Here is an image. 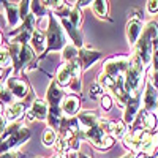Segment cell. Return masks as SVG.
I'll return each mask as SVG.
<instances>
[{
    "label": "cell",
    "instance_id": "cell-34",
    "mask_svg": "<svg viewBox=\"0 0 158 158\" xmlns=\"http://www.w3.org/2000/svg\"><path fill=\"white\" fill-rule=\"evenodd\" d=\"M139 155L141 153H135V152H128V153H125L123 156H120V158H139Z\"/></svg>",
    "mask_w": 158,
    "mask_h": 158
},
{
    "label": "cell",
    "instance_id": "cell-11",
    "mask_svg": "<svg viewBox=\"0 0 158 158\" xmlns=\"http://www.w3.org/2000/svg\"><path fill=\"white\" fill-rule=\"evenodd\" d=\"M156 103H158V90L152 85L150 81L144 82V95H142V104L144 111L147 112H155L156 111Z\"/></svg>",
    "mask_w": 158,
    "mask_h": 158
},
{
    "label": "cell",
    "instance_id": "cell-13",
    "mask_svg": "<svg viewBox=\"0 0 158 158\" xmlns=\"http://www.w3.org/2000/svg\"><path fill=\"white\" fill-rule=\"evenodd\" d=\"M101 52L100 51H95V49H92V48H82V49H79V54H77V60L79 63H81V67H82V71L89 70L92 65H95L100 59H101Z\"/></svg>",
    "mask_w": 158,
    "mask_h": 158
},
{
    "label": "cell",
    "instance_id": "cell-14",
    "mask_svg": "<svg viewBox=\"0 0 158 158\" xmlns=\"http://www.w3.org/2000/svg\"><path fill=\"white\" fill-rule=\"evenodd\" d=\"M30 48L33 49L35 54L41 59L44 54H46V32L36 29L33 33H32V38H30Z\"/></svg>",
    "mask_w": 158,
    "mask_h": 158
},
{
    "label": "cell",
    "instance_id": "cell-9",
    "mask_svg": "<svg viewBox=\"0 0 158 158\" xmlns=\"http://www.w3.org/2000/svg\"><path fill=\"white\" fill-rule=\"evenodd\" d=\"M5 87L11 92V95L15 97V100H19V101L27 98L29 92H30V85L25 81H22V79H19L18 76H10L5 82Z\"/></svg>",
    "mask_w": 158,
    "mask_h": 158
},
{
    "label": "cell",
    "instance_id": "cell-42",
    "mask_svg": "<svg viewBox=\"0 0 158 158\" xmlns=\"http://www.w3.org/2000/svg\"><path fill=\"white\" fill-rule=\"evenodd\" d=\"M155 158H158V155H156V156H155Z\"/></svg>",
    "mask_w": 158,
    "mask_h": 158
},
{
    "label": "cell",
    "instance_id": "cell-16",
    "mask_svg": "<svg viewBox=\"0 0 158 158\" xmlns=\"http://www.w3.org/2000/svg\"><path fill=\"white\" fill-rule=\"evenodd\" d=\"M24 114H25V103L22 101H15L5 108V117L11 123H16Z\"/></svg>",
    "mask_w": 158,
    "mask_h": 158
},
{
    "label": "cell",
    "instance_id": "cell-28",
    "mask_svg": "<svg viewBox=\"0 0 158 158\" xmlns=\"http://www.w3.org/2000/svg\"><path fill=\"white\" fill-rule=\"evenodd\" d=\"M147 81L152 82V85L155 89H158V68H153V67H149L147 68Z\"/></svg>",
    "mask_w": 158,
    "mask_h": 158
},
{
    "label": "cell",
    "instance_id": "cell-15",
    "mask_svg": "<svg viewBox=\"0 0 158 158\" xmlns=\"http://www.w3.org/2000/svg\"><path fill=\"white\" fill-rule=\"evenodd\" d=\"M73 68L68 62H63L60 67L57 68V73H56V82L60 89H68L71 79H73Z\"/></svg>",
    "mask_w": 158,
    "mask_h": 158
},
{
    "label": "cell",
    "instance_id": "cell-20",
    "mask_svg": "<svg viewBox=\"0 0 158 158\" xmlns=\"http://www.w3.org/2000/svg\"><path fill=\"white\" fill-rule=\"evenodd\" d=\"M128 133L127 130V123L122 118H114L109 123V136H112L114 139H123V136Z\"/></svg>",
    "mask_w": 158,
    "mask_h": 158
},
{
    "label": "cell",
    "instance_id": "cell-12",
    "mask_svg": "<svg viewBox=\"0 0 158 158\" xmlns=\"http://www.w3.org/2000/svg\"><path fill=\"white\" fill-rule=\"evenodd\" d=\"M79 109H81V100H79L77 95H73V94H68L65 95L63 100H62V104H60V111L63 115L67 117H76L79 114Z\"/></svg>",
    "mask_w": 158,
    "mask_h": 158
},
{
    "label": "cell",
    "instance_id": "cell-35",
    "mask_svg": "<svg viewBox=\"0 0 158 158\" xmlns=\"http://www.w3.org/2000/svg\"><path fill=\"white\" fill-rule=\"evenodd\" d=\"M51 158H68V156H65V155H60V153H54V155H51Z\"/></svg>",
    "mask_w": 158,
    "mask_h": 158
},
{
    "label": "cell",
    "instance_id": "cell-6",
    "mask_svg": "<svg viewBox=\"0 0 158 158\" xmlns=\"http://www.w3.org/2000/svg\"><path fill=\"white\" fill-rule=\"evenodd\" d=\"M10 54H11V62H13V74H19L21 71H24V68H29L30 65L35 62L36 54L33 52V49L29 44H10L8 48Z\"/></svg>",
    "mask_w": 158,
    "mask_h": 158
},
{
    "label": "cell",
    "instance_id": "cell-26",
    "mask_svg": "<svg viewBox=\"0 0 158 158\" xmlns=\"http://www.w3.org/2000/svg\"><path fill=\"white\" fill-rule=\"evenodd\" d=\"M30 10L32 15H35V18H48V10L41 2H30Z\"/></svg>",
    "mask_w": 158,
    "mask_h": 158
},
{
    "label": "cell",
    "instance_id": "cell-5",
    "mask_svg": "<svg viewBox=\"0 0 158 158\" xmlns=\"http://www.w3.org/2000/svg\"><path fill=\"white\" fill-rule=\"evenodd\" d=\"M67 35L63 32V27L59 21L57 16H54V13L48 15V29H46V54L48 52H57V51H63V48L68 44L67 41ZM44 54V56H46Z\"/></svg>",
    "mask_w": 158,
    "mask_h": 158
},
{
    "label": "cell",
    "instance_id": "cell-4",
    "mask_svg": "<svg viewBox=\"0 0 158 158\" xmlns=\"http://www.w3.org/2000/svg\"><path fill=\"white\" fill-rule=\"evenodd\" d=\"M30 139V130L22 125L21 122L10 123L3 135L0 136V153H5L10 150H18L19 146Z\"/></svg>",
    "mask_w": 158,
    "mask_h": 158
},
{
    "label": "cell",
    "instance_id": "cell-22",
    "mask_svg": "<svg viewBox=\"0 0 158 158\" xmlns=\"http://www.w3.org/2000/svg\"><path fill=\"white\" fill-rule=\"evenodd\" d=\"M67 19L70 21V24L73 25L74 29L81 27V24H82V10L76 5V2L73 3V6H71V10H70V15H68Z\"/></svg>",
    "mask_w": 158,
    "mask_h": 158
},
{
    "label": "cell",
    "instance_id": "cell-21",
    "mask_svg": "<svg viewBox=\"0 0 158 158\" xmlns=\"http://www.w3.org/2000/svg\"><path fill=\"white\" fill-rule=\"evenodd\" d=\"M92 11L95 13V16L100 19H108V13H109V3L104 0H94L92 2Z\"/></svg>",
    "mask_w": 158,
    "mask_h": 158
},
{
    "label": "cell",
    "instance_id": "cell-24",
    "mask_svg": "<svg viewBox=\"0 0 158 158\" xmlns=\"http://www.w3.org/2000/svg\"><path fill=\"white\" fill-rule=\"evenodd\" d=\"M57 131L56 130H52V128H46L44 130V133H43V144H44V146L46 147H52V146H54V144H56V141H57Z\"/></svg>",
    "mask_w": 158,
    "mask_h": 158
},
{
    "label": "cell",
    "instance_id": "cell-7",
    "mask_svg": "<svg viewBox=\"0 0 158 158\" xmlns=\"http://www.w3.org/2000/svg\"><path fill=\"white\" fill-rule=\"evenodd\" d=\"M130 65V57L128 56H117V57H111L103 63V74H106L109 77H120L125 74L127 68Z\"/></svg>",
    "mask_w": 158,
    "mask_h": 158
},
{
    "label": "cell",
    "instance_id": "cell-18",
    "mask_svg": "<svg viewBox=\"0 0 158 158\" xmlns=\"http://www.w3.org/2000/svg\"><path fill=\"white\" fill-rule=\"evenodd\" d=\"M76 118H77L79 125H81V128H82L84 131L89 130V128H92V127H95V125H98V122L101 120V117H100L98 112H95V111H84V112H79Z\"/></svg>",
    "mask_w": 158,
    "mask_h": 158
},
{
    "label": "cell",
    "instance_id": "cell-19",
    "mask_svg": "<svg viewBox=\"0 0 158 158\" xmlns=\"http://www.w3.org/2000/svg\"><path fill=\"white\" fill-rule=\"evenodd\" d=\"M29 111H30V114L35 117V120H48L49 106H48L46 100H41V98H35Z\"/></svg>",
    "mask_w": 158,
    "mask_h": 158
},
{
    "label": "cell",
    "instance_id": "cell-43",
    "mask_svg": "<svg viewBox=\"0 0 158 158\" xmlns=\"http://www.w3.org/2000/svg\"><path fill=\"white\" fill-rule=\"evenodd\" d=\"M38 158H41V156H38Z\"/></svg>",
    "mask_w": 158,
    "mask_h": 158
},
{
    "label": "cell",
    "instance_id": "cell-37",
    "mask_svg": "<svg viewBox=\"0 0 158 158\" xmlns=\"http://www.w3.org/2000/svg\"><path fill=\"white\" fill-rule=\"evenodd\" d=\"M3 22H5V19H3V16H2V15H0V27L3 25Z\"/></svg>",
    "mask_w": 158,
    "mask_h": 158
},
{
    "label": "cell",
    "instance_id": "cell-32",
    "mask_svg": "<svg viewBox=\"0 0 158 158\" xmlns=\"http://www.w3.org/2000/svg\"><path fill=\"white\" fill-rule=\"evenodd\" d=\"M0 158H22V153L19 150H10L5 153H0Z\"/></svg>",
    "mask_w": 158,
    "mask_h": 158
},
{
    "label": "cell",
    "instance_id": "cell-31",
    "mask_svg": "<svg viewBox=\"0 0 158 158\" xmlns=\"http://www.w3.org/2000/svg\"><path fill=\"white\" fill-rule=\"evenodd\" d=\"M146 8H147L149 15H156V13H158V0H149Z\"/></svg>",
    "mask_w": 158,
    "mask_h": 158
},
{
    "label": "cell",
    "instance_id": "cell-2",
    "mask_svg": "<svg viewBox=\"0 0 158 158\" xmlns=\"http://www.w3.org/2000/svg\"><path fill=\"white\" fill-rule=\"evenodd\" d=\"M146 74H147V68L142 63V60L135 54L130 56V65L123 74V81H125V90L128 94H139L142 92L144 82H146Z\"/></svg>",
    "mask_w": 158,
    "mask_h": 158
},
{
    "label": "cell",
    "instance_id": "cell-23",
    "mask_svg": "<svg viewBox=\"0 0 158 158\" xmlns=\"http://www.w3.org/2000/svg\"><path fill=\"white\" fill-rule=\"evenodd\" d=\"M77 54H79V49L74 44L68 43L62 51V59H63V62H73L77 59Z\"/></svg>",
    "mask_w": 158,
    "mask_h": 158
},
{
    "label": "cell",
    "instance_id": "cell-27",
    "mask_svg": "<svg viewBox=\"0 0 158 158\" xmlns=\"http://www.w3.org/2000/svg\"><path fill=\"white\" fill-rule=\"evenodd\" d=\"M89 95L92 100H101V97L104 95V89L95 81V82H92L90 87H89Z\"/></svg>",
    "mask_w": 158,
    "mask_h": 158
},
{
    "label": "cell",
    "instance_id": "cell-33",
    "mask_svg": "<svg viewBox=\"0 0 158 158\" xmlns=\"http://www.w3.org/2000/svg\"><path fill=\"white\" fill-rule=\"evenodd\" d=\"M6 127H8V120H6L5 114H2V115H0V136L3 135V131L6 130Z\"/></svg>",
    "mask_w": 158,
    "mask_h": 158
},
{
    "label": "cell",
    "instance_id": "cell-38",
    "mask_svg": "<svg viewBox=\"0 0 158 158\" xmlns=\"http://www.w3.org/2000/svg\"><path fill=\"white\" fill-rule=\"evenodd\" d=\"M2 43H3V35H2V32H0V48H2Z\"/></svg>",
    "mask_w": 158,
    "mask_h": 158
},
{
    "label": "cell",
    "instance_id": "cell-17",
    "mask_svg": "<svg viewBox=\"0 0 158 158\" xmlns=\"http://www.w3.org/2000/svg\"><path fill=\"white\" fill-rule=\"evenodd\" d=\"M3 6L6 10V25L10 29H15L16 25L22 21L19 15V3L13 2H3Z\"/></svg>",
    "mask_w": 158,
    "mask_h": 158
},
{
    "label": "cell",
    "instance_id": "cell-40",
    "mask_svg": "<svg viewBox=\"0 0 158 158\" xmlns=\"http://www.w3.org/2000/svg\"><path fill=\"white\" fill-rule=\"evenodd\" d=\"M139 158H149V156H146V155H139Z\"/></svg>",
    "mask_w": 158,
    "mask_h": 158
},
{
    "label": "cell",
    "instance_id": "cell-36",
    "mask_svg": "<svg viewBox=\"0 0 158 158\" xmlns=\"http://www.w3.org/2000/svg\"><path fill=\"white\" fill-rule=\"evenodd\" d=\"M77 155V158H90V156H87L85 153H76Z\"/></svg>",
    "mask_w": 158,
    "mask_h": 158
},
{
    "label": "cell",
    "instance_id": "cell-1",
    "mask_svg": "<svg viewBox=\"0 0 158 158\" xmlns=\"http://www.w3.org/2000/svg\"><path fill=\"white\" fill-rule=\"evenodd\" d=\"M158 41V22L149 21L142 29V33L135 46V54L142 60L146 68L150 67L152 56H153V44Z\"/></svg>",
    "mask_w": 158,
    "mask_h": 158
},
{
    "label": "cell",
    "instance_id": "cell-10",
    "mask_svg": "<svg viewBox=\"0 0 158 158\" xmlns=\"http://www.w3.org/2000/svg\"><path fill=\"white\" fill-rule=\"evenodd\" d=\"M142 19L139 16H131L127 22V27H125V32H127V40H128V44L130 46H136L138 40L142 33Z\"/></svg>",
    "mask_w": 158,
    "mask_h": 158
},
{
    "label": "cell",
    "instance_id": "cell-25",
    "mask_svg": "<svg viewBox=\"0 0 158 158\" xmlns=\"http://www.w3.org/2000/svg\"><path fill=\"white\" fill-rule=\"evenodd\" d=\"M11 65H13V62H11L10 51H8V48H3L2 46V48H0V68H10Z\"/></svg>",
    "mask_w": 158,
    "mask_h": 158
},
{
    "label": "cell",
    "instance_id": "cell-41",
    "mask_svg": "<svg viewBox=\"0 0 158 158\" xmlns=\"http://www.w3.org/2000/svg\"><path fill=\"white\" fill-rule=\"evenodd\" d=\"M155 114L158 115V103H156V111H155Z\"/></svg>",
    "mask_w": 158,
    "mask_h": 158
},
{
    "label": "cell",
    "instance_id": "cell-8",
    "mask_svg": "<svg viewBox=\"0 0 158 158\" xmlns=\"http://www.w3.org/2000/svg\"><path fill=\"white\" fill-rule=\"evenodd\" d=\"M141 103H142V92L139 94H131L130 95V100L127 103V106L123 108V118L122 120L125 123H135L136 117L141 111Z\"/></svg>",
    "mask_w": 158,
    "mask_h": 158
},
{
    "label": "cell",
    "instance_id": "cell-30",
    "mask_svg": "<svg viewBox=\"0 0 158 158\" xmlns=\"http://www.w3.org/2000/svg\"><path fill=\"white\" fill-rule=\"evenodd\" d=\"M100 106H101V109H103L104 112L111 111V108H112V97L108 95V94H104V95L101 97V100H100Z\"/></svg>",
    "mask_w": 158,
    "mask_h": 158
},
{
    "label": "cell",
    "instance_id": "cell-39",
    "mask_svg": "<svg viewBox=\"0 0 158 158\" xmlns=\"http://www.w3.org/2000/svg\"><path fill=\"white\" fill-rule=\"evenodd\" d=\"M3 114V104H2V101H0V115Z\"/></svg>",
    "mask_w": 158,
    "mask_h": 158
},
{
    "label": "cell",
    "instance_id": "cell-3",
    "mask_svg": "<svg viewBox=\"0 0 158 158\" xmlns=\"http://www.w3.org/2000/svg\"><path fill=\"white\" fill-rule=\"evenodd\" d=\"M65 97V92L63 89H60L56 82V79H52L49 82V87H48V92H46V103L49 106V114H48V125L49 128L56 130L59 133V128H60V123H62V111H60V104H62V100Z\"/></svg>",
    "mask_w": 158,
    "mask_h": 158
},
{
    "label": "cell",
    "instance_id": "cell-29",
    "mask_svg": "<svg viewBox=\"0 0 158 158\" xmlns=\"http://www.w3.org/2000/svg\"><path fill=\"white\" fill-rule=\"evenodd\" d=\"M0 101H2L3 104H11V103H15L16 100H15V97L11 95V92L6 87H3L2 90H0Z\"/></svg>",
    "mask_w": 158,
    "mask_h": 158
}]
</instances>
